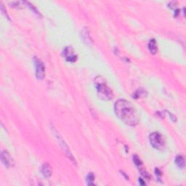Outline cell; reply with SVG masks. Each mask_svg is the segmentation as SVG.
<instances>
[{
  "label": "cell",
  "mask_w": 186,
  "mask_h": 186,
  "mask_svg": "<svg viewBox=\"0 0 186 186\" xmlns=\"http://www.w3.org/2000/svg\"><path fill=\"white\" fill-rule=\"evenodd\" d=\"M148 49L149 51H150V53L152 54H156L158 51V47L157 45H156V42L155 39H150V42L148 43Z\"/></svg>",
  "instance_id": "9c48e42d"
},
{
  "label": "cell",
  "mask_w": 186,
  "mask_h": 186,
  "mask_svg": "<svg viewBox=\"0 0 186 186\" xmlns=\"http://www.w3.org/2000/svg\"><path fill=\"white\" fill-rule=\"evenodd\" d=\"M94 180H95V175L93 173H90L86 177V183L89 185H94Z\"/></svg>",
  "instance_id": "7c38bea8"
},
{
  "label": "cell",
  "mask_w": 186,
  "mask_h": 186,
  "mask_svg": "<svg viewBox=\"0 0 186 186\" xmlns=\"http://www.w3.org/2000/svg\"><path fill=\"white\" fill-rule=\"evenodd\" d=\"M25 4H26L28 6H29V7H30V8L33 10V12H34V13H36V14H37V15H39V11L36 10V8L34 6V5H31V3L29 2H25Z\"/></svg>",
  "instance_id": "5bb4252c"
},
{
  "label": "cell",
  "mask_w": 186,
  "mask_h": 186,
  "mask_svg": "<svg viewBox=\"0 0 186 186\" xmlns=\"http://www.w3.org/2000/svg\"><path fill=\"white\" fill-rule=\"evenodd\" d=\"M63 55L65 57L66 60L69 62H75L76 60V55L74 54V50L71 46H67L63 50Z\"/></svg>",
  "instance_id": "8992f818"
},
{
  "label": "cell",
  "mask_w": 186,
  "mask_h": 186,
  "mask_svg": "<svg viewBox=\"0 0 186 186\" xmlns=\"http://www.w3.org/2000/svg\"><path fill=\"white\" fill-rule=\"evenodd\" d=\"M114 111L117 117L128 126L134 127L139 123L137 110L131 103L124 99H119L115 103Z\"/></svg>",
  "instance_id": "6da1fadb"
},
{
  "label": "cell",
  "mask_w": 186,
  "mask_h": 186,
  "mask_svg": "<svg viewBox=\"0 0 186 186\" xmlns=\"http://www.w3.org/2000/svg\"><path fill=\"white\" fill-rule=\"evenodd\" d=\"M87 29H88L84 28V29L82 30V35H81V36H82V37L84 42H86V44H89L92 42V39H91V38H90V36L89 34V31H88Z\"/></svg>",
  "instance_id": "30bf717a"
},
{
  "label": "cell",
  "mask_w": 186,
  "mask_h": 186,
  "mask_svg": "<svg viewBox=\"0 0 186 186\" xmlns=\"http://www.w3.org/2000/svg\"><path fill=\"white\" fill-rule=\"evenodd\" d=\"M23 4H24V2H19V1H16V2H12V3L10 4L11 5H12V7H16V8H23Z\"/></svg>",
  "instance_id": "4fadbf2b"
},
{
  "label": "cell",
  "mask_w": 186,
  "mask_h": 186,
  "mask_svg": "<svg viewBox=\"0 0 186 186\" xmlns=\"http://www.w3.org/2000/svg\"><path fill=\"white\" fill-rule=\"evenodd\" d=\"M133 161L134 162V164H135L137 166H140L142 164V162L140 161V159L136 155L133 156Z\"/></svg>",
  "instance_id": "9a60e30c"
},
{
  "label": "cell",
  "mask_w": 186,
  "mask_h": 186,
  "mask_svg": "<svg viewBox=\"0 0 186 186\" xmlns=\"http://www.w3.org/2000/svg\"><path fill=\"white\" fill-rule=\"evenodd\" d=\"M34 66L36 67V76L38 79H43L45 78V66L41 60H39L37 58H34Z\"/></svg>",
  "instance_id": "5b68a950"
},
{
  "label": "cell",
  "mask_w": 186,
  "mask_h": 186,
  "mask_svg": "<svg viewBox=\"0 0 186 186\" xmlns=\"http://www.w3.org/2000/svg\"><path fill=\"white\" fill-rule=\"evenodd\" d=\"M41 171L42 174L45 177V178H49L52 174V169L51 167L49 166L48 163H45L42 166Z\"/></svg>",
  "instance_id": "ba28073f"
},
{
  "label": "cell",
  "mask_w": 186,
  "mask_h": 186,
  "mask_svg": "<svg viewBox=\"0 0 186 186\" xmlns=\"http://www.w3.org/2000/svg\"><path fill=\"white\" fill-rule=\"evenodd\" d=\"M95 86L99 98L103 100H112L113 97V91L108 86L103 77L100 76H97L95 79Z\"/></svg>",
  "instance_id": "7a4b0ae2"
},
{
  "label": "cell",
  "mask_w": 186,
  "mask_h": 186,
  "mask_svg": "<svg viewBox=\"0 0 186 186\" xmlns=\"http://www.w3.org/2000/svg\"><path fill=\"white\" fill-rule=\"evenodd\" d=\"M52 129V131L53 132V134H54V135L55 136V137L57 138V140H58L59 144H60V147H61L62 150H63V152L65 153V154L66 155L69 159L71 160V161L73 162V164H76V161H75L74 157H73V156L72 155V154H71V150H70V149L69 148V146H68L67 144L66 143V142L64 141V140L63 139V137L60 136V134L58 133V131H57L56 130H55V127H51Z\"/></svg>",
  "instance_id": "3957f363"
},
{
  "label": "cell",
  "mask_w": 186,
  "mask_h": 186,
  "mask_svg": "<svg viewBox=\"0 0 186 186\" xmlns=\"http://www.w3.org/2000/svg\"><path fill=\"white\" fill-rule=\"evenodd\" d=\"M1 160L3 164L6 167H10L14 165V161L7 150H3L1 153Z\"/></svg>",
  "instance_id": "52a82bcc"
},
{
  "label": "cell",
  "mask_w": 186,
  "mask_h": 186,
  "mask_svg": "<svg viewBox=\"0 0 186 186\" xmlns=\"http://www.w3.org/2000/svg\"><path fill=\"white\" fill-rule=\"evenodd\" d=\"M150 144L157 150H163L165 148V140L163 136L159 132H153L149 136Z\"/></svg>",
  "instance_id": "277c9868"
},
{
  "label": "cell",
  "mask_w": 186,
  "mask_h": 186,
  "mask_svg": "<svg viewBox=\"0 0 186 186\" xmlns=\"http://www.w3.org/2000/svg\"><path fill=\"white\" fill-rule=\"evenodd\" d=\"M139 183H140L141 185H145V183L143 182V180H141V179H140V180H139Z\"/></svg>",
  "instance_id": "2e32d148"
},
{
  "label": "cell",
  "mask_w": 186,
  "mask_h": 186,
  "mask_svg": "<svg viewBox=\"0 0 186 186\" xmlns=\"http://www.w3.org/2000/svg\"><path fill=\"white\" fill-rule=\"evenodd\" d=\"M175 164L180 169H184L185 168V159H184L183 156H178L175 159Z\"/></svg>",
  "instance_id": "8fae6325"
}]
</instances>
